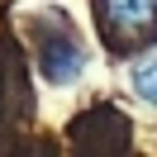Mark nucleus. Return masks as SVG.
<instances>
[{"instance_id":"obj_1","label":"nucleus","mask_w":157,"mask_h":157,"mask_svg":"<svg viewBox=\"0 0 157 157\" xmlns=\"http://www.w3.org/2000/svg\"><path fill=\"white\" fill-rule=\"evenodd\" d=\"M105 29H114L119 38H147L157 33V0H95Z\"/></svg>"},{"instance_id":"obj_2","label":"nucleus","mask_w":157,"mask_h":157,"mask_svg":"<svg viewBox=\"0 0 157 157\" xmlns=\"http://www.w3.org/2000/svg\"><path fill=\"white\" fill-rule=\"evenodd\" d=\"M81 62H86V52H81L76 38H48L43 52H38V67H43V76H48L52 86L76 81V76H81Z\"/></svg>"},{"instance_id":"obj_3","label":"nucleus","mask_w":157,"mask_h":157,"mask_svg":"<svg viewBox=\"0 0 157 157\" xmlns=\"http://www.w3.org/2000/svg\"><path fill=\"white\" fill-rule=\"evenodd\" d=\"M128 86H133V95H138V100L157 105V62H138V67L128 71Z\"/></svg>"}]
</instances>
